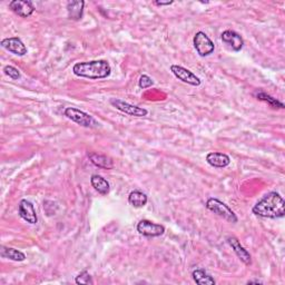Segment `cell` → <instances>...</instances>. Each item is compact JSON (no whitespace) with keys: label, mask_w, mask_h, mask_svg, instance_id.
<instances>
[{"label":"cell","mask_w":285,"mask_h":285,"mask_svg":"<svg viewBox=\"0 0 285 285\" xmlns=\"http://www.w3.org/2000/svg\"><path fill=\"white\" fill-rule=\"evenodd\" d=\"M255 215L264 218H282L285 215V202L276 192L264 195L253 207Z\"/></svg>","instance_id":"cell-1"},{"label":"cell","mask_w":285,"mask_h":285,"mask_svg":"<svg viewBox=\"0 0 285 285\" xmlns=\"http://www.w3.org/2000/svg\"><path fill=\"white\" fill-rule=\"evenodd\" d=\"M110 104L115 107L117 110H120L124 114L129 115V116H134V117H145L147 116L148 111L147 109L142 108V107H138V106H135L129 104L127 102H124L122 99H118V98H111L110 100Z\"/></svg>","instance_id":"cell-6"},{"label":"cell","mask_w":285,"mask_h":285,"mask_svg":"<svg viewBox=\"0 0 285 285\" xmlns=\"http://www.w3.org/2000/svg\"><path fill=\"white\" fill-rule=\"evenodd\" d=\"M154 4L156 6H169L172 4H174V2H155Z\"/></svg>","instance_id":"cell-25"},{"label":"cell","mask_w":285,"mask_h":285,"mask_svg":"<svg viewBox=\"0 0 285 285\" xmlns=\"http://www.w3.org/2000/svg\"><path fill=\"white\" fill-rule=\"evenodd\" d=\"M193 280L198 285H215V280L204 270H195L192 273Z\"/></svg>","instance_id":"cell-19"},{"label":"cell","mask_w":285,"mask_h":285,"mask_svg":"<svg viewBox=\"0 0 285 285\" xmlns=\"http://www.w3.org/2000/svg\"><path fill=\"white\" fill-rule=\"evenodd\" d=\"M64 114L67 118H69L71 122L78 124L82 127L92 128L98 126V123L94 120L93 116L80 109L75 108V107H68V108L65 109Z\"/></svg>","instance_id":"cell-4"},{"label":"cell","mask_w":285,"mask_h":285,"mask_svg":"<svg viewBox=\"0 0 285 285\" xmlns=\"http://www.w3.org/2000/svg\"><path fill=\"white\" fill-rule=\"evenodd\" d=\"M3 48H5L6 50H8L9 52L14 53V55L17 56H25L27 53V47L26 45L22 43V40L18 37H10V38H6L3 39L2 43Z\"/></svg>","instance_id":"cell-9"},{"label":"cell","mask_w":285,"mask_h":285,"mask_svg":"<svg viewBox=\"0 0 285 285\" xmlns=\"http://www.w3.org/2000/svg\"><path fill=\"white\" fill-rule=\"evenodd\" d=\"M193 43L196 51H197L201 57L210 56L211 53H213L214 49H215V45H214L212 39L203 32L196 33Z\"/></svg>","instance_id":"cell-5"},{"label":"cell","mask_w":285,"mask_h":285,"mask_svg":"<svg viewBox=\"0 0 285 285\" xmlns=\"http://www.w3.org/2000/svg\"><path fill=\"white\" fill-rule=\"evenodd\" d=\"M170 71L174 74L177 79L181 81L185 82V84L192 85V86H200L201 85V79L196 76L191 70L186 69L183 66H178V65H172Z\"/></svg>","instance_id":"cell-7"},{"label":"cell","mask_w":285,"mask_h":285,"mask_svg":"<svg viewBox=\"0 0 285 285\" xmlns=\"http://www.w3.org/2000/svg\"><path fill=\"white\" fill-rule=\"evenodd\" d=\"M9 8L21 18L32 16L35 11L33 4L28 2V0H13V2L9 3Z\"/></svg>","instance_id":"cell-11"},{"label":"cell","mask_w":285,"mask_h":285,"mask_svg":"<svg viewBox=\"0 0 285 285\" xmlns=\"http://www.w3.org/2000/svg\"><path fill=\"white\" fill-rule=\"evenodd\" d=\"M137 231L142 236L157 237L165 233V227L163 225L151 222L148 221V219H141L137 224Z\"/></svg>","instance_id":"cell-8"},{"label":"cell","mask_w":285,"mask_h":285,"mask_svg":"<svg viewBox=\"0 0 285 285\" xmlns=\"http://www.w3.org/2000/svg\"><path fill=\"white\" fill-rule=\"evenodd\" d=\"M253 283H255V284H263L262 281H259V280H252V281H248L247 282V284H253Z\"/></svg>","instance_id":"cell-26"},{"label":"cell","mask_w":285,"mask_h":285,"mask_svg":"<svg viewBox=\"0 0 285 285\" xmlns=\"http://www.w3.org/2000/svg\"><path fill=\"white\" fill-rule=\"evenodd\" d=\"M227 243L229 245L233 248L234 253L237 255V258H239L243 263L245 265H251L252 264V256L251 254H249L246 249L241 245L240 241L236 239L235 236H230L227 237Z\"/></svg>","instance_id":"cell-13"},{"label":"cell","mask_w":285,"mask_h":285,"mask_svg":"<svg viewBox=\"0 0 285 285\" xmlns=\"http://www.w3.org/2000/svg\"><path fill=\"white\" fill-rule=\"evenodd\" d=\"M88 158L95 166H97L99 168H105V169L114 168V162H112V159L106 155H102V154L92 152L88 154Z\"/></svg>","instance_id":"cell-15"},{"label":"cell","mask_w":285,"mask_h":285,"mask_svg":"<svg viewBox=\"0 0 285 285\" xmlns=\"http://www.w3.org/2000/svg\"><path fill=\"white\" fill-rule=\"evenodd\" d=\"M4 71H5V74L7 75L9 78H11V79L18 80V79L20 78V71L18 70L16 67L10 66V65H8V66H6L4 68Z\"/></svg>","instance_id":"cell-23"},{"label":"cell","mask_w":285,"mask_h":285,"mask_svg":"<svg viewBox=\"0 0 285 285\" xmlns=\"http://www.w3.org/2000/svg\"><path fill=\"white\" fill-rule=\"evenodd\" d=\"M221 38L223 43L226 44L234 51H240L243 48V45H244V40L241 37V35L234 31L223 32Z\"/></svg>","instance_id":"cell-12"},{"label":"cell","mask_w":285,"mask_h":285,"mask_svg":"<svg viewBox=\"0 0 285 285\" xmlns=\"http://www.w3.org/2000/svg\"><path fill=\"white\" fill-rule=\"evenodd\" d=\"M206 209L210 210L214 214H216V215L223 217L224 219H226L230 223H237L236 214L226 204L223 203L222 201L213 197L209 198L206 202Z\"/></svg>","instance_id":"cell-3"},{"label":"cell","mask_w":285,"mask_h":285,"mask_svg":"<svg viewBox=\"0 0 285 285\" xmlns=\"http://www.w3.org/2000/svg\"><path fill=\"white\" fill-rule=\"evenodd\" d=\"M0 255L4 259H9L15 262H22L26 260V255L22 252L18 251L16 248L13 247H7V246H2L0 247Z\"/></svg>","instance_id":"cell-18"},{"label":"cell","mask_w":285,"mask_h":285,"mask_svg":"<svg viewBox=\"0 0 285 285\" xmlns=\"http://www.w3.org/2000/svg\"><path fill=\"white\" fill-rule=\"evenodd\" d=\"M147 195L140 191H133L128 196V203L134 207H142L147 204Z\"/></svg>","instance_id":"cell-20"},{"label":"cell","mask_w":285,"mask_h":285,"mask_svg":"<svg viewBox=\"0 0 285 285\" xmlns=\"http://www.w3.org/2000/svg\"><path fill=\"white\" fill-rule=\"evenodd\" d=\"M84 6L85 3L82 0H77V2H69L67 4V13L70 20L78 21L81 19L82 14H84Z\"/></svg>","instance_id":"cell-16"},{"label":"cell","mask_w":285,"mask_h":285,"mask_svg":"<svg viewBox=\"0 0 285 285\" xmlns=\"http://www.w3.org/2000/svg\"><path fill=\"white\" fill-rule=\"evenodd\" d=\"M75 282L77 284H85V285H88V284H94V281H93V278L91 276V274L87 271H82L80 272L78 275L76 276L75 278Z\"/></svg>","instance_id":"cell-22"},{"label":"cell","mask_w":285,"mask_h":285,"mask_svg":"<svg viewBox=\"0 0 285 285\" xmlns=\"http://www.w3.org/2000/svg\"><path fill=\"white\" fill-rule=\"evenodd\" d=\"M73 73L77 77L95 80L107 78L111 73V68L107 61H92L77 63L74 65Z\"/></svg>","instance_id":"cell-2"},{"label":"cell","mask_w":285,"mask_h":285,"mask_svg":"<svg viewBox=\"0 0 285 285\" xmlns=\"http://www.w3.org/2000/svg\"><path fill=\"white\" fill-rule=\"evenodd\" d=\"M255 96H256L258 99L262 100V102H265V103L269 104L271 107H273V108H284V104L283 103L278 102L276 98H273L271 95L266 94V93H264L262 91H258L256 93H255Z\"/></svg>","instance_id":"cell-21"},{"label":"cell","mask_w":285,"mask_h":285,"mask_svg":"<svg viewBox=\"0 0 285 285\" xmlns=\"http://www.w3.org/2000/svg\"><path fill=\"white\" fill-rule=\"evenodd\" d=\"M206 162L209 163L213 167L216 168H224L230 165L231 158L229 155L224 153H218V152H213L207 154L206 156Z\"/></svg>","instance_id":"cell-14"},{"label":"cell","mask_w":285,"mask_h":285,"mask_svg":"<svg viewBox=\"0 0 285 285\" xmlns=\"http://www.w3.org/2000/svg\"><path fill=\"white\" fill-rule=\"evenodd\" d=\"M153 85H154V81L150 76H147V75H141L140 76V78L138 80V86L141 89H146L148 87H152Z\"/></svg>","instance_id":"cell-24"},{"label":"cell","mask_w":285,"mask_h":285,"mask_svg":"<svg viewBox=\"0 0 285 285\" xmlns=\"http://www.w3.org/2000/svg\"><path fill=\"white\" fill-rule=\"evenodd\" d=\"M92 186L97 191L100 195H107L110 191V185L108 181L100 175H93L91 178Z\"/></svg>","instance_id":"cell-17"},{"label":"cell","mask_w":285,"mask_h":285,"mask_svg":"<svg viewBox=\"0 0 285 285\" xmlns=\"http://www.w3.org/2000/svg\"><path fill=\"white\" fill-rule=\"evenodd\" d=\"M18 213H19V216L23 221H26L29 224H36L38 222L37 213H36L32 202L27 200H21L19 205H18Z\"/></svg>","instance_id":"cell-10"}]
</instances>
